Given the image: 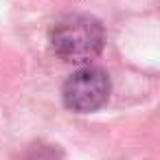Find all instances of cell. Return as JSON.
<instances>
[{
  "instance_id": "1",
  "label": "cell",
  "mask_w": 160,
  "mask_h": 160,
  "mask_svg": "<svg viewBox=\"0 0 160 160\" xmlns=\"http://www.w3.org/2000/svg\"><path fill=\"white\" fill-rule=\"evenodd\" d=\"M48 42L62 62L88 64L101 55L105 46V29L94 16L70 13L51 29Z\"/></svg>"
},
{
  "instance_id": "2",
  "label": "cell",
  "mask_w": 160,
  "mask_h": 160,
  "mask_svg": "<svg viewBox=\"0 0 160 160\" xmlns=\"http://www.w3.org/2000/svg\"><path fill=\"white\" fill-rule=\"evenodd\" d=\"M110 92H112L110 75L99 66H83L64 81L62 101L66 110L75 114H90L108 103Z\"/></svg>"
}]
</instances>
